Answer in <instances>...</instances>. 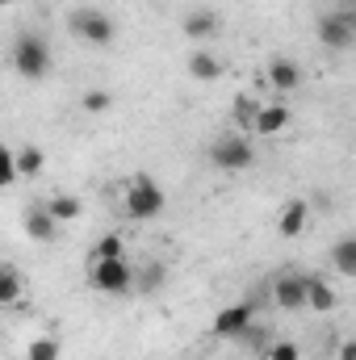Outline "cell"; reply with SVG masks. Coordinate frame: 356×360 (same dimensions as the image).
Instances as JSON below:
<instances>
[{
    "label": "cell",
    "mask_w": 356,
    "mask_h": 360,
    "mask_svg": "<svg viewBox=\"0 0 356 360\" xmlns=\"http://www.w3.org/2000/svg\"><path fill=\"white\" fill-rule=\"evenodd\" d=\"M164 205H168V197H164V188L155 184V176H147V172L126 176V184H122V210H126L134 222H151V218H160Z\"/></svg>",
    "instance_id": "obj_1"
},
{
    "label": "cell",
    "mask_w": 356,
    "mask_h": 360,
    "mask_svg": "<svg viewBox=\"0 0 356 360\" xmlns=\"http://www.w3.org/2000/svg\"><path fill=\"white\" fill-rule=\"evenodd\" d=\"M51 46H46V38L42 34H34V30H25V34H17L13 38V72L21 76V80H42L46 72H51Z\"/></svg>",
    "instance_id": "obj_2"
},
{
    "label": "cell",
    "mask_w": 356,
    "mask_h": 360,
    "mask_svg": "<svg viewBox=\"0 0 356 360\" xmlns=\"http://www.w3.org/2000/svg\"><path fill=\"white\" fill-rule=\"evenodd\" d=\"M89 289L105 293V297H122L134 289V264L122 260H89Z\"/></svg>",
    "instance_id": "obj_3"
},
{
    "label": "cell",
    "mask_w": 356,
    "mask_h": 360,
    "mask_svg": "<svg viewBox=\"0 0 356 360\" xmlns=\"http://www.w3.org/2000/svg\"><path fill=\"white\" fill-rule=\"evenodd\" d=\"M210 164H214L218 172H248V168L256 164V147H252L248 134H222V139H214V147H210Z\"/></svg>",
    "instance_id": "obj_4"
},
{
    "label": "cell",
    "mask_w": 356,
    "mask_h": 360,
    "mask_svg": "<svg viewBox=\"0 0 356 360\" xmlns=\"http://www.w3.org/2000/svg\"><path fill=\"white\" fill-rule=\"evenodd\" d=\"M72 34H76L80 42L96 46V51H105V46H113L117 25H113L101 8H76V13H72Z\"/></svg>",
    "instance_id": "obj_5"
},
{
    "label": "cell",
    "mask_w": 356,
    "mask_h": 360,
    "mask_svg": "<svg viewBox=\"0 0 356 360\" xmlns=\"http://www.w3.org/2000/svg\"><path fill=\"white\" fill-rule=\"evenodd\" d=\"M314 34H319V42L327 51H348L356 42V30H352V17L348 13H323L319 25H314Z\"/></svg>",
    "instance_id": "obj_6"
},
{
    "label": "cell",
    "mask_w": 356,
    "mask_h": 360,
    "mask_svg": "<svg viewBox=\"0 0 356 360\" xmlns=\"http://www.w3.org/2000/svg\"><path fill=\"white\" fill-rule=\"evenodd\" d=\"M272 302H276V310H289V314L306 310V276L302 272H281L272 281Z\"/></svg>",
    "instance_id": "obj_7"
},
{
    "label": "cell",
    "mask_w": 356,
    "mask_h": 360,
    "mask_svg": "<svg viewBox=\"0 0 356 360\" xmlns=\"http://www.w3.org/2000/svg\"><path fill=\"white\" fill-rule=\"evenodd\" d=\"M252 323H256V306L252 302H235V306H222V314L214 319V335L218 340H239Z\"/></svg>",
    "instance_id": "obj_8"
},
{
    "label": "cell",
    "mask_w": 356,
    "mask_h": 360,
    "mask_svg": "<svg viewBox=\"0 0 356 360\" xmlns=\"http://www.w3.org/2000/svg\"><path fill=\"white\" fill-rule=\"evenodd\" d=\"M289 122H293V113H289V105H260V113H256V122H252V134L256 139H276V134H285L289 130Z\"/></svg>",
    "instance_id": "obj_9"
},
{
    "label": "cell",
    "mask_w": 356,
    "mask_h": 360,
    "mask_svg": "<svg viewBox=\"0 0 356 360\" xmlns=\"http://www.w3.org/2000/svg\"><path fill=\"white\" fill-rule=\"evenodd\" d=\"M265 80L276 92H298V89H302V63H298V59H289V55H276V59L268 63Z\"/></svg>",
    "instance_id": "obj_10"
},
{
    "label": "cell",
    "mask_w": 356,
    "mask_h": 360,
    "mask_svg": "<svg viewBox=\"0 0 356 360\" xmlns=\"http://www.w3.org/2000/svg\"><path fill=\"white\" fill-rule=\"evenodd\" d=\"M189 76L193 80H201V84H214V80H222L227 76V63L214 55V51H205V46H197V51H189Z\"/></svg>",
    "instance_id": "obj_11"
},
{
    "label": "cell",
    "mask_w": 356,
    "mask_h": 360,
    "mask_svg": "<svg viewBox=\"0 0 356 360\" xmlns=\"http://www.w3.org/2000/svg\"><path fill=\"white\" fill-rule=\"evenodd\" d=\"M306 222H310V201L293 197V201H285V205H281V218H276V235H281V239H298V235L306 231Z\"/></svg>",
    "instance_id": "obj_12"
},
{
    "label": "cell",
    "mask_w": 356,
    "mask_h": 360,
    "mask_svg": "<svg viewBox=\"0 0 356 360\" xmlns=\"http://www.w3.org/2000/svg\"><path fill=\"white\" fill-rule=\"evenodd\" d=\"M21 231H25L30 243H51L55 231H59V222L46 214V205H30V210L21 214Z\"/></svg>",
    "instance_id": "obj_13"
},
{
    "label": "cell",
    "mask_w": 356,
    "mask_h": 360,
    "mask_svg": "<svg viewBox=\"0 0 356 360\" xmlns=\"http://www.w3.org/2000/svg\"><path fill=\"white\" fill-rule=\"evenodd\" d=\"M336 306H340L336 289H331L323 276H306V310H314V314H331Z\"/></svg>",
    "instance_id": "obj_14"
},
{
    "label": "cell",
    "mask_w": 356,
    "mask_h": 360,
    "mask_svg": "<svg viewBox=\"0 0 356 360\" xmlns=\"http://www.w3.org/2000/svg\"><path fill=\"white\" fill-rule=\"evenodd\" d=\"M180 30H184V38L205 42V38H214V34H218V17H214L210 8H193V13L180 21Z\"/></svg>",
    "instance_id": "obj_15"
},
{
    "label": "cell",
    "mask_w": 356,
    "mask_h": 360,
    "mask_svg": "<svg viewBox=\"0 0 356 360\" xmlns=\"http://www.w3.org/2000/svg\"><path fill=\"white\" fill-rule=\"evenodd\" d=\"M46 214L63 226V222H80V214H84V201L76 197V193H55L51 201H46Z\"/></svg>",
    "instance_id": "obj_16"
},
{
    "label": "cell",
    "mask_w": 356,
    "mask_h": 360,
    "mask_svg": "<svg viewBox=\"0 0 356 360\" xmlns=\"http://www.w3.org/2000/svg\"><path fill=\"white\" fill-rule=\"evenodd\" d=\"M42 164H46V155H42V147H34V143H25L21 151H13V168H17V180H30L42 172Z\"/></svg>",
    "instance_id": "obj_17"
},
{
    "label": "cell",
    "mask_w": 356,
    "mask_h": 360,
    "mask_svg": "<svg viewBox=\"0 0 356 360\" xmlns=\"http://www.w3.org/2000/svg\"><path fill=\"white\" fill-rule=\"evenodd\" d=\"M21 293H25V276L17 269H8V264H0V310L4 306H17Z\"/></svg>",
    "instance_id": "obj_18"
},
{
    "label": "cell",
    "mask_w": 356,
    "mask_h": 360,
    "mask_svg": "<svg viewBox=\"0 0 356 360\" xmlns=\"http://www.w3.org/2000/svg\"><path fill=\"white\" fill-rule=\"evenodd\" d=\"M331 264L340 276H356V239L352 235H344L336 248H331Z\"/></svg>",
    "instance_id": "obj_19"
},
{
    "label": "cell",
    "mask_w": 356,
    "mask_h": 360,
    "mask_svg": "<svg viewBox=\"0 0 356 360\" xmlns=\"http://www.w3.org/2000/svg\"><path fill=\"white\" fill-rule=\"evenodd\" d=\"M25 360H59V340L55 335H38L25 344Z\"/></svg>",
    "instance_id": "obj_20"
},
{
    "label": "cell",
    "mask_w": 356,
    "mask_h": 360,
    "mask_svg": "<svg viewBox=\"0 0 356 360\" xmlns=\"http://www.w3.org/2000/svg\"><path fill=\"white\" fill-rule=\"evenodd\" d=\"M122 256H126L122 235H101V239H96V248H92V260H122Z\"/></svg>",
    "instance_id": "obj_21"
},
{
    "label": "cell",
    "mask_w": 356,
    "mask_h": 360,
    "mask_svg": "<svg viewBox=\"0 0 356 360\" xmlns=\"http://www.w3.org/2000/svg\"><path fill=\"white\" fill-rule=\"evenodd\" d=\"M164 276H168V269L164 264H147V269H134V289H160L164 285Z\"/></svg>",
    "instance_id": "obj_22"
},
{
    "label": "cell",
    "mask_w": 356,
    "mask_h": 360,
    "mask_svg": "<svg viewBox=\"0 0 356 360\" xmlns=\"http://www.w3.org/2000/svg\"><path fill=\"white\" fill-rule=\"evenodd\" d=\"M80 105H84V113H109V109H113V96L105 89H89Z\"/></svg>",
    "instance_id": "obj_23"
},
{
    "label": "cell",
    "mask_w": 356,
    "mask_h": 360,
    "mask_svg": "<svg viewBox=\"0 0 356 360\" xmlns=\"http://www.w3.org/2000/svg\"><path fill=\"white\" fill-rule=\"evenodd\" d=\"M265 360H302V348L293 340H276L265 348Z\"/></svg>",
    "instance_id": "obj_24"
},
{
    "label": "cell",
    "mask_w": 356,
    "mask_h": 360,
    "mask_svg": "<svg viewBox=\"0 0 356 360\" xmlns=\"http://www.w3.org/2000/svg\"><path fill=\"white\" fill-rule=\"evenodd\" d=\"M256 113H260V101H252V96H239V101H235V117H239V126H243V130H252Z\"/></svg>",
    "instance_id": "obj_25"
},
{
    "label": "cell",
    "mask_w": 356,
    "mask_h": 360,
    "mask_svg": "<svg viewBox=\"0 0 356 360\" xmlns=\"http://www.w3.org/2000/svg\"><path fill=\"white\" fill-rule=\"evenodd\" d=\"M17 184V168H13V151L0 143V188H13Z\"/></svg>",
    "instance_id": "obj_26"
},
{
    "label": "cell",
    "mask_w": 356,
    "mask_h": 360,
    "mask_svg": "<svg viewBox=\"0 0 356 360\" xmlns=\"http://www.w3.org/2000/svg\"><path fill=\"white\" fill-rule=\"evenodd\" d=\"M340 360H356V340H344L340 344Z\"/></svg>",
    "instance_id": "obj_27"
},
{
    "label": "cell",
    "mask_w": 356,
    "mask_h": 360,
    "mask_svg": "<svg viewBox=\"0 0 356 360\" xmlns=\"http://www.w3.org/2000/svg\"><path fill=\"white\" fill-rule=\"evenodd\" d=\"M4 4H17V0H0V8H4Z\"/></svg>",
    "instance_id": "obj_28"
}]
</instances>
